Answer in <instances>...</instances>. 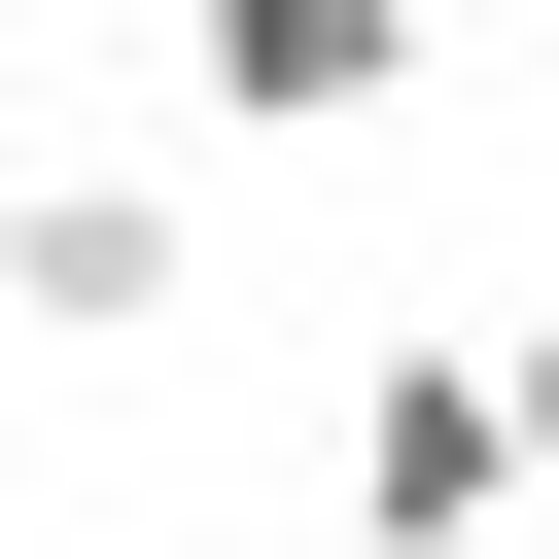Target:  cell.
Wrapping results in <instances>:
<instances>
[{
  "mask_svg": "<svg viewBox=\"0 0 559 559\" xmlns=\"http://www.w3.org/2000/svg\"><path fill=\"white\" fill-rule=\"evenodd\" d=\"M489 349H524V454H559V314H489Z\"/></svg>",
  "mask_w": 559,
  "mask_h": 559,
  "instance_id": "4",
  "label": "cell"
},
{
  "mask_svg": "<svg viewBox=\"0 0 559 559\" xmlns=\"http://www.w3.org/2000/svg\"><path fill=\"white\" fill-rule=\"evenodd\" d=\"M105 35H175V0H105Z\"/></svg>",
  "mask_w": 559,
  "mask_h": 559,
  "instance_id": "5",
  "label": "cell"
},
{
  "mask_svg": "<svg viewBox=\"0 0 559 559\" xmlns=\"http://www.w3.org/2000/svg\"><path fill=\"white\" fill-rule=\"evenodd\" d=\"M454 35H489V0H454Z\"/></svg>",
  "mask_w": 559,
  "mask_h": 559,
  "instance_id": "6",
  "label": "cell"
},
{
  "mask_svg": "<svg viewBox=\"0 0 559 559\" xmlns=\"http://www.w3.org/2000/svg\"><path fill=\"white\" fill-rule=\"evenodd\" d=\"M524 489H559L524 454V349L489 314H384L349 349V559H524Z\"/></svg>",
  "mask_w": 559,
  "mask_h": 559,
  "instance_id": "1",
  "label": "cell"
},
{
  "mask_svg": "<svg viewBox=\"0 0 559 559\" xmlns=\"http://www.w3.org/2000/svg\"><path fill=\"white\" fill-rule=\"evenodd\" d=\"M419 35L454 0H175V105L210 140H349V105H419Z\"/></svg>",
  "mask_w": 559,
  "mask_h": 559,
  "instance_id": "2",
  "label": "cell"
},
{
  "mask_svg": "<svg viewBox=\"0 0 559 559\" xmlns=\"http://www.w3.org/2000/svg\"><path fill=\"white\" fill-rule=\"evenodd\" d=\"M175 280H210L175 175H0V314H35V349H175Z\"/></svg>",
  "mask_w": 559,
  "mask_h": 559,
  "instance_id": "3",
  "label": "cell"
}]
</instances>
